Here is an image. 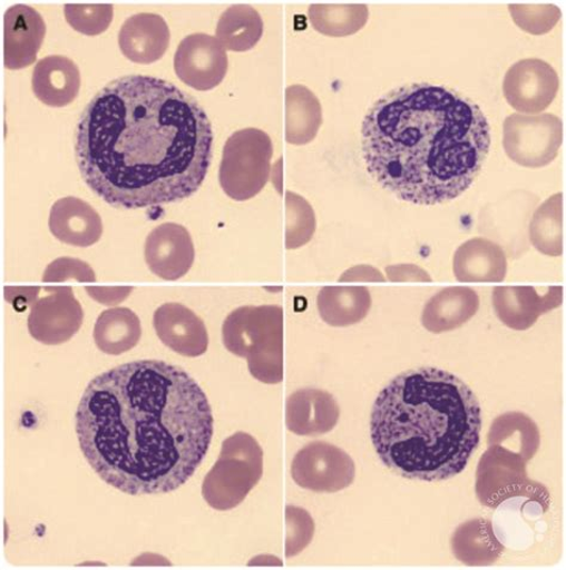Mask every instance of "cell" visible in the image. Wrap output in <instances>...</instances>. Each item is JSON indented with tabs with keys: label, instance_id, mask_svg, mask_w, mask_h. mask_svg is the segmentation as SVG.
<instances>
[{
	"label": "cell",
	"instance_id": "obj_1",
	"mask_svg": "<svg viewBox=\"0 0 566 570\" xmlns=\"http://www.w3.org/2000/svg\"><path fill=\"white\" fill-rule=\"evenodd\" d=\"M213 139L195 98L164 79L130 75L108 82L82 110L75 150L98 197L139 209L194 195L206 179Z\"/></svg>",
	"mask_w": 566,
	"mask_h": 570
},
{
	"label": "cell",
	"instance_id": "obj_2",
	"mask_svg": "<svg viewBox=\"0 0 566 570\" xmlns=\"http://www.w3.org/2000/svg\"><path fill=\"white\" fill-rule=\"evenodd\" d=\"M82 455L111 488L130 495L170 493L207 455L208 399L183 368L135 361L96 376L76 412Z\"/></svg>",
	"mask_w": 566,
	"mask_h": 570
},
{
	"label": "cell",
	"instance_id": "obj_3",
	"mask_svg": "<svg viewBox=\"0 0 566 570\" xmlns=\"http://www.w3.org/2000/svg\"><path fill=\"white\" fill-rule=\"evenodd\" d=\"M490 145L489 121L474 100L427 82L379 98L361 128L369 174L399 199L421 206L449 203L468 190Z\"/></svg>",
	"mask_w": 566,
	"mask_h": 570
},
{
	"label": "cell",
	"instance_id": "obj_4",
	"mask_svg": "<svg viewBox=\"0 0 566 570\" xmlns=\"http://www.w3.org/2000/svg\"><path fill=\"white\" fill-rule=\"evenodd\" d=\"M477 396L456 375L420 367L394 377L378 395L371 439L382 463L420 481L460 474L480 443Z\"/></svg>",
	"mask_w": 566,
	"mask_h": 570
},
{
	"label": "cell",
	"instance_id": "obj_5",
	"mask_svg": "<svg viewBox=\"0 0 566 570\" xmlns=\"http://www.w3.org/2000/svg\"><path fill=\"white\" fill-rule=\"evenodd\" d=\"M231 354L245 358L250 374L266 384L283 380V309L275 305L244 306L223 325Z\"/></svg>",
	"mask_w": 566,
	"mask_h": 570
},
{
	"label": "cell",
	"instance_id": "obj_6",
	"mask_svg": "<svg viewBox=\"0 0 566 570\" xmlns=\"http://www.w3.org/2000/svg\"><path fill=\"white\" fill-rule=\"evenodd\" d=\"M263 475V450L252 434L237 432L223 442L218 461L203 483L207 504L218 511L237 508Z\"/></svg>",
	"mask_w": 566,
	"mask_h": 570
},
{
	"label": "cell",
	"instance_id": "obj_7",
	"mask_svg": "<svg viewBox=\"0 0 566 570\" xmlns=\"http://www.w3.org/2000/svg\"><path fill=\"white\" fill-rule=\"evenodd\" d=\"M273 142L257 128L233 132L223 149L219 181L224 193L237 203L258 195L271 177Z\"/></svg>",
	"mask_w": 566,
	"mask_h": 570
},
{
	"label": "cell",
	"instance_id": "obj_8",
	"mask_svg": "<svg viewBox=\"0 0 566 570\" xmlns=\"http://www.w3.org/2000/svg\"><path fill=\"white\" fill-rule=\"evenodd\" d=\"M527 462L501 446H489L479 460L476 494L481 505L497 509L510 499L527 498L537 502L541 512L549 508L545 485L527 475Z\"/></svg>",
	"mask_w": 566,
	"mask_h": 570
},
{
	"label": "cell",
	"instance_id": "obj_9",
	"mask_svg": "<svg viewBox=\"0 0 566 570\" xmlns=\"http://www.w3.org/2000/svg\"><path fill=\"white\" fill-rule=\"evenodd\" d=\"M563 136V122L554 114H513L504 124L507 156L530 169H539L557 158Z\"/></svg>",
	"mask_w": 566,
	"mask_h": 570
},
{
	"label": "cell",
	"instance_id": "obj_10",
	"mask_svg": "<svg viewBox=\"0 0 566 570\" xmlns=\"http://www.w3.org/2000/svg\"><path fill=\"white\" fill-rule=\"evenodd\" d=\"M355 463L344 450L326 442H312L297 451L292 478L302 489L336 493L354 482Z\"/></svg>",
	"mask_w": 566,
	"mask_h": 570
},
{
	"label": "cell",
	"instance_id": "obj_11",
	"mask_svg": "<svg viewBox=\"0 0 566 570\" xmlns=\"http://www.w3.org/2000/svg\"><path fill=\"white\" fill-rule=\"evenodd\" d=\"M559 78L554 67L540 59L514 63L505 76L504 95L509 106L526 115H537L554 102Z\"/></svg>",
	"mask_w": 566,
	"mask_h": 570
},
{
	"label": "cell",
	"instance_id": "obj_12",
	"mask_svg": "<svg viewBox=\"0 0 566 570\" xmlns=\"http://www.w3.org/2000/svg\"><path fill=\"white\" fill-rule=\"evenodd\" d=\"M177 77L188 87L208 91L219 86L228 69V58L221 41L196 32L183 39L174 59Z\"/></svg>",
	"mask_w": 566,
	"mask_h": 570
},
{
	"label": "cell",
	"instance_id": "obj_13",
	"mask_svg": "<svg viewBox=\"0 0 566 570\" xmlns=\"http://www.w3.org/2000/svg\"><path fill=\"white\" fill-rule=\"evenodd\" d=\"M47 296L31 306L28 330L32 338L45 345L69 342L79 331L85 312L70 287L47 288Z\"/></svg>",
	"mask_w": 566,
	"mask_h": 570
},
{
	"label": "cell",
	"instance_id": "obj_14",
	"mask_svg": "<svg viewBox=\"0 0 566 570\" xmlns=\"http://www.w3.org/2000/svg\"><path fill=\"white\" fill-rule=\"evenodd\" d=\"M145 261L148 269L165 281L186 276L195 261L191 233L178 224L159 225L146 238Z\"/></svg>",
	"mask_w": 566,
	"mask_h": 570
},
{
	"label": "cell",
	"instance_id": "obj_15",
	"mask_svg": "<svg viewBox=\"0 0 566 570\" xmlns=\"http://www.w3.org/2000/svg\"><path fill=\"white\" fill-rule=\"evenodd\" d=\"M46 36V24L38 10L26 4L10 7L4 14L3 56L9 70L35 63Z\"/></svg>",
	"mask_w": 566,
	"mask_h": 570
},
{
	"label": "cell",
	"instance_id": "obj_16",
	"mask_svg": "<svg viewBox=\"0 0 566 570\" xmlns=\"http://www.w3.org/2000/svg\"><path fill=\"white\" fill-rule=\"evenodd\" d=\"M563 288H548L540 295L535 287H497L492 292V306L499 321L515 331L535 325L543 314L558 308Z\"/></svg>",
	"mask_w": 566,
	"mask_h": 570
},
{
	"label": "cell",
	"instance_id": "obj_17",
	"mask_svg": "<svg viewBox=\"0 0 566 570\" xmlns=\"http://www.w3.org/2000/svg\"><path fill=\"white\" fill-rule=\"evenodd\" d=\"M154 326L162 343L186 357L203 356L208 348V332L203 318L176 302L160 306Z\"/></svg>",
	"mask_w": 566,
	"mask_h": 570
},
{
	"label": "cell",
	"instance_id": "obj_18",
	"mask_svg": "<svg viewBox=\"0 0 566 570\" xmlns=\"http://www.w3.org/2000/svg\"><path fill=\"white\" fill-rule=\"evenodd\" d=\"M48 226L55 238L76 247L92 246L104 233L101 216L86 200L72 196L57 200Z\"/></svg>",
	"mask_w": 566,
	"mask_h": 570
},
{
	"label": "cell",
	"instance_id": "obj_19",
	"mask_svg": "<svg viewBox=\"0 0 566 570\" xmlns=\"http://www.w3.org/2000/svg\"><path fill=\"white\" fill-rule=\"evenodd\" d=\"M340 414L336 399L322 390H299L287 399L286 424L297 435L328 433L338 425Z\"/></svg>",
	"mask_w": 566,
	"mask_h": 570
},
{
	"label": "cell",
	"instance_id": "obj_20",
	"mask_svg": "<svg viewBox=\"0 0 566 570\" xmlns=\"http://www.w3.org/2000/svg\"><path fill=\"white\" fill-rule=\"evenodd\" d=\"M170 43V29L163 17L152 12L133 14L119 31L124 56L138 63L159 60Z\"/></svg>",
	"mask_w": 566,
	"mask_h": 570
},
{
	"label": "cell",
	"instance_id": "obj_21",
	"mask_svg": "<svg viewBox=\"0 0 566 570\" xmlns=\"http://www.w3.org/2000/svg\"><path fill=\"white\" fill-rule=\"evenodd\" d=\"M508 262L501 246L474 238L460 245L453 258V273L462 283H499L507 276Z\"/></svg>",
	"mask_w": 566,
	"mask_h": 570
},
{
	"label": "cell",
	"instance_id": "obj_22",
	"mask_svg": "<svg viewBox=\"0 0 566 570\" xmlns=\"http://www.w3.org/2000/svg\"><path fill=\"white\" fill-rule=\"evenodd\" d=\"M31 87L46 106H68L74 102L80 89L78 66L68 57H46L38 61L32 71Z\"/></svg>",
	"mask_w": 566,
	"mask_h": 570
},
{
	"label": "cell",
	"instance_id": "obj_23",
	"mask_svg": "<svg viewBox=\"0 0 566 570\" xmlns=\"http://www.w3.org/2000/svg\"><path fill=\"white\" fill-rule=\"evenodd\" d=\"M479 305V296L471 288H445L427 302L422 324L432 333L453 331L468 323L478 312Z\"/></svg>",
	"mask_w": 566,
	"mask_h": 570
},
{
	"label": "cell",
	"instance_id": "obj_24",
	"mask_svg": "<svg viewBox=\"0 0 566 570\" xmlns=\"http://www.w3.org/2000/svg\"><path fill=\"white\" fill-rule=\"evenodd\" d=\"M455 557L466 566H491L502 557L504 543L499 542L489 519L476 518L461 524L452 535Z\"/></svg>",
	"mask_w": 566,
	"mask_h": 570
},
{
	"label": "cell",
	"instance_id": "obj_25",
	"mask_svg": "<svg viewBox=\"0 0 566 570\" xmlns=\"http://www.w3.org/2000/svg\"><path fill=\"white\" fill-rule=\"evenodd\" d=\"M142 338L138 315L125 307L110 308L97 317L94 341L106 355L119 356L137 346Z\"/></svg>",
	"mask_w": 566,
	"mask_h": 570
},
{
	"label": "cell",
	"instance_id": "obj_26",
	"mask_svg": "<svg viewBox=\"0 0 566 570\" xmlns=\"http://www.w3.org/2000/svg\"><path fill=\"white\" fill-rule=\"evenodd\" d=\"M323 124L322 105L318 96L304 86L286 90V140L304 146L318 137Z\"/></svg>",
	"mask_w": 566,
	"mask_h": 570
},
{
	"label": "cell",
	"instance_id": "obj_27",
	"mask_svg": "<svg viewBox=\"0 0 566 570\" xmlns=\"http://www.w3.org/2000/svg\"><path fill=\"white\" fill-rule=\"evenodd\" d=\"M323 321L334 327L359 324L371 311L372 295L364 287H324L318 297Z\"/></svg>",
	"mask_w": 566,
	"mask_h": 570
},
{
	"label": "cell",
	"instance_id": "obj_28",
	"mask_svg": "<svg viewBox=\"0 0 566 570\" xmlns=\"http://www.w3.org/2000/svg\"><path fill=\"white\" fill-rule=\"evenodd\" d=\"M489 446H501L529 462L540 446L539 428L521 412H508L492 422L488 433Z\"/></svg>",
	"mask_w": 566,
	"mask_h": 570
},
{
	"label": "cell",
	"instance_id": "obj_29",
	"mask_svg": "<svg viewBox=\"0 0 566 570\" xmlns=\"http://www.w3.org/2000/svg\"><path fill=\"white\" fill-rule=\"evenodd\" d=\"M263 29L258 11L253 7L238 4L223 12L215 33L225 50L246 52L258 43Z\"/></svg>",
	"mask_w": 566,
	"mask_h": 570
},
{
	"label": "cell",
	"instance_id": "obj_30",
	"mask_svg": "<svg viewBox=\"0 0 566 570\" xmlns=\"http://www.w3.org/2000/svg\"><path fill=\"white\" fill-rule=\"evenodd\" d=\"M529 240L540 254L560 257L564 250V196L556 194L533 215L529 224Z\"/></svg>",
	"mask_w": 566,
	"mask_h": 570
},
{
	"label": "cell",
	"instance_id": "obj_31",
	"mask_svg": "<svg viewBox=\"0 0 566 570\" xmlns=\"http://www.w3.org/2000/svg\"><path fill=\"white\" fill-rule=\"evenodd\" d=\"M370 19V10L364 4H312L309 20L314 30L331 38L354 36Z\"/></svg>",
	"mask_w": 566,
	"mask_h": 570
},
{
	"label": "cell",
	"instance_id": "obj_32",
	"mask_svg": "<svg viewBox=\"0 0 566 570\" xmlns=\"http://www.w3.org/2000/svg\"><path fill=\"white\" fill-rule=\"evenodd\" d=\"M286 247L287 249L301 248L311 242L318 228L314 210L303 196L292 191L286 194Z\"/></svg>",
	"mask_w": 566,
	"mask_h": 570
},
{
	"label": "cell",
	"instance_id": "obj_33",
	"mask_svg": "<svg viewBox=\"0 0 566 570\" xmlns=\"http://www.w3.org/2000/svg\"><path fill=\"white\" fill-rule=\"evenodd\" d=\"M508 8L515 24L536 37L552 31L562 19L560 9L554 4H509Z\"/></svg>",
	"mask_w": 566,
	"mask_h": 570
},
{
	"label": "cell",
	"instance_id": "obj_34",
	"mask_svg": "<svg viewBox=\"0 0 566 570\" xmlns=\"http://www.w3.org/2000/svg\"><path fill=\"white\" fill-rule=\"evenodd\" d=\"M66 21L77 31L86 36H99L108 29L113 21L111 4H65Z\"/></svg>",
	"mask_w": 566,
	"mask_h": 570
},
{
	"label": "cell",
	"instance_id": "obj_35",
	"mask_svg": "<svg viewBox=\"0 0 566 570\" xmlns=\"http://www.w3.org/2000/svg\"><path fill=\"white\" fill-rule=\"evenodd\" d=\"M287 552L290 559L302 552L312 541L314 533L313 519L308 511L295 507L287 508Z\"/></svg>",
	"mask_w": 566,
	"mask_h": 570
},
{
	"label": "cell",
	"instance_id": "obj_36",
	"mask_svg": "<svg viewBox=\"0 0 566 570\" xmlns=\"http://www.w3.org/2000/svg\"><path fill=\"white\" fill-rule=\"evenodd\" d=\"M72 279L80 283H94L96 282V274L86 262L61 257L49 264L42 276L45 283H61Z\"/></svg>",
	"mask_w": 566,
	"mask_h": 570
},
{
	"label": "cell",
	"instance_id": "obj_37",
	"mask_svg": "<svg viewBox=\"0 0 566 570\" xmlns=\"http://www.w3.org/2000/svg\"><path fill=\"white\" fill-rule=\"evenodd\" d=\"M387 275L391 282H431L430 275L419 265L398 264L387 266Z\"/></svg>",
	"mask_w": 566,
	"mask_h": 570
},
{
	"label": "cell",
	"instance_id": "obj_38",
	"mask_svg": "<svg viewBox=\"0 0 566 570\" xmlns=\"http://www.w3.org/2000/svg\"><path fill=\"white\" fill-rule=\"evenodd\" d=\"M342 283L349 282H386L382 275L375 267L371 265H357L348 269L339 279Z\"/></svg>",
	"mask_w": 566,
	"mask_h": 570
},
{
	"label": "cell",
	"instance_id": "obj_39",
	"mask_svg": "<svg viewBox=\"0 0 566 570\" xmlns=\"http://www.w3.org/2000/svg\"><path fill=\"white\" fill-rule=\"evenodd\" d=\"M131 288H87L89 295L106 306H114L123 302Z\"/></svg>",
	"mask_w": 566,
	"mask_h": 570
}]
</instances>
